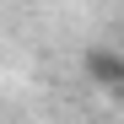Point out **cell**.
Listing matches in <instances>:
<instances>
[{"mask_svg": "<svg viewBox=\"0 0 124 124\" xmlns=\"http://www.w3.org/2000/svg\"><path fill=\"white\" fill-rule=\"evenodd\" d=\"M81 70H86L102 92H124V54L119 49H108V43L86 49V54H81Z\"/></svg>", "mask_w": 124, "mask_h": 124, "instance_id": "cell-1", "label": "cell"}]
</instances>
